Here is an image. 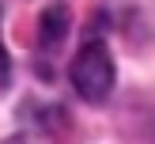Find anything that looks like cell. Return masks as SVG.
Wrapping results in <instances>:
<instances>
[{
  "mask_svg": "<svg viewBox=\"0 0 155 144\" xmlns=\"http://www.w3.org/2000/svg\"><path fill=\"white\" fill-rule=\"evenodd\" d=\"M72 87L87 102H102L114 87V57L98 38H91L72 57Z\"/></svg>",
  "mask_w": 155,
  "mask_h": 144,
  "instance_id": "1",
  "label": "cell"
},
{
  "mask_svg": "<svg viewBox=\"0 0 155 144\" xmlns=\"http://www.w3.org/2000/svg\"><path fill=\"white\" fill-rule=\"evenodd\" d=\"M68 34V8L64 4H49L38 19V38L42 45H61V38Z\"/></svg>",
  "mask_w": 155,
  "mask_h": 144,
  "instance_id": "2",
  "label": "cell"
},
{
  "mask_svg": "<svg viewBox=\"0 0 155 144\" xmlns=\"http://www.w3.org/2000/svg\"><path fill=\"white\" fill-rule=\"evenodd\" d=\"M12 83V57H8V49H4V38H0V91Z\"/></svg>",
  "mask_w": 155,
  "mask_h": 144,
  "instance_id": "3",
  "label": "cell"
}]
</instances>
